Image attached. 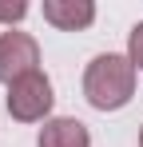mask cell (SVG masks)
<instances>
[{
  "instance_id": "1",
  "label": "cell",
  "mask_w": 143,
  "mask_h": 147,
  "mask_svg": "<svg viewBox=\"0 0 143 147\" xmlns=\"http://www.w3.org/2000/svg\"><path fill=\"white\" fill-rule=\"evenodd\" d=\"M135 64L119 52H103L95 56L84 72V99L92 103L95 111H119L127 107L135 96Z\"/></svg>"
},
{
  "instance_id": "2",
  "label": "cell",
  "mask_w": 143,
  "mask_h": 147,
  "mask_svg": "<svg viewBox=\"0 0 143 147\" xmlns=\"http://www.w3.org/2000/svg\"><path fill=\"white\" fill-rule=\"evenodd\" d=\"M52 103H56V96H52V80L44 72H32L16 84H8V115L16 123H40V119L48 123Z\"/></svg>"
},
{
  "instance_id": "3",
  "label": "cell",
  "mask_w": 143,
  "mask_h": 147,
  "mask_svg": "<svg viewBox=\"0 0 143 147\" xmlns=\"http://www.w3.org/2000/svg\"><path fill=\"white\" fill-rule=\"evenodd\" d=\"M40 72V44L28 32H0V84H16Z\"/></svg>"
},
{
  "instance_id": "4",
  "label": "cell",
  "mask_w": 143,
  "mask_h": 147,
  "mask_svg": "<svg viewBox=\"0 0 143 147\" xmlns=\"http://www.w3.org/2000/svg\"><path fill=\"white\" fill-rule=\"evenodd\" d=\"M44 20L60 32H84L95 20L92 0H44Z\"/></svg>"
},
{
  "instance_id": "5",
  "label": "cell",
  "mask_w": 143,
  "mask_h": 147,
  "mask_svg": "<svg viewBox=\"0 0 143 147\" xmlns=\"http://www.w3.org/2000/svg\"><path fill=\"white\" fill-rule=\"evenodd\" d=\"M36 147H92V131L72 115H56L40 127Z\"/></svg>"
},
{
  "instance_id": "6",
  "label": "cell",
  "mask_w": 143,
  "mask_h": 147,
  "mask_svg": "<svg viewBox=\"0 0 143 147\" xmlns=\"http://www.w3.org/2000/svg\"><path fill=\"white\" fill-rule=\"evenodd\" d=\"M127 60L135 64V72H143V20L127 32Z\"/></svg>"
},
{
  "instance_id": "7",
  "label": "cell",
  "mask_w": 143,
  "mask_h": 147,
  "mask_svg": "<svg viewBox=\"0 0 143 147\" xmlns=\"http://www.w3.org/2000/svg\"><path fill=\"white\" fill-rule=\"evenodd\" d=\"M28 16V4H12V8H0V24H16V20H24Z\"/></svg>"
},
{
  "instance_id": "8",
  "label": "cell",
  "mask_w": 143,
  "mask_h": 147,
  "mask_svg": "<svg viewBox=\"0 0 143 147\" xmlns=\"http://www.w3.org/2000/svg\"><path fill=\"white\" fill-rule=\"evenodd\" d=\"M139 147H143V127H139Z\"/></svg>"
}]
</instances>
